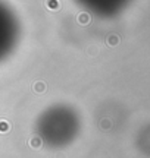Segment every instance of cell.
Wrapping results in <instances>:
<instances>
[{"label": "cell", "instance_id": "1", "mask_svg": "<svg viewBox=\"0 0 150 158\" xmlns=\"http://www.w3.org/2000/svg\"><path fill=\"white\" fill-rule=\"evenodd\" d=\"M81 120L78 113L66 104L46 108L35 123L37 136L49 148H65L78 136Z\"/></svg>", "mask_w": 150, "mask_h": 158}, {"label": "cell", "instance_id": "3", "mask_svg": "<svg viewBox=\"0 0 150 158\" xmlns=\"http://www.w3.org/2000/svg\"><path fill=\"white\" fill-rule=\"evenodd\" d=\"M75 2L93 16L109 19L121 15L133 0H75Z\"/></svg>", "mask_w": 150, "mask_h": 158}, {"label": "cell", "instance_id": "2", "mask_svg": "<svg viewBox=\"0 0 150 158\" xmlns=\"http://www.w3.org/2000/svg\"><path fill=\"white\" fill-rule=\"evenodd\" d=\"M21 38V22L16 12L0 0V62L11 56Z\"/></svg>", "mask_w": 150, "mask_h": 158}]
</instances>
